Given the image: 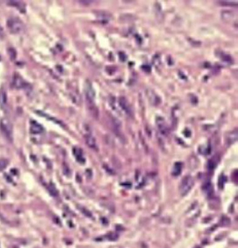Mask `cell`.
Instances as JSON below:
<instances>
[{"label": "cell", "instance_id": "1", "mask_svg": "<svg viewBox=\"0 0 238 248\" xmlns=\"http://www.w3.org/2000/svg\"><path fill=\"white\" fill-rule=\"evenodd\" d=\"M7 25L11 34H17L24 31V23L17 17H11L7 22Z\"/></svg>", "mask_w": 238, "mask_h": 248}, {"label": "cell", "instance_id": "2", "mask_svg": "<svg viewBox=\"0 0 238 248\" xmlns=\"http://www.w3.org/2000/svg\"><path fill=\"white\" fill-rule=\"evenodd\" d=\"M0 131L7 141H13V127L8 119L3 118L0 120Z\"/></svg>", "mask_w": 238, "mask_h": 248}, {"label": "cell", "instance_id": "3", "mask_svg": "<svg viewBox=\"0 0 238 248\" xmlns=\"http://www.w3.org/2000/svg\"><path fill=\"white\" fill-rule=\"evenodd\" d=\"M193 184H194L193 179L191 178L190 175L184 177L182 181H181L180 186V192L181 196H185V195L188 194L191 189V188L193 187Z\"/></svg>", "mask_w": 238, "mask_h": 248}, {"label": "cell", "instance_id": "4", "mask_svg": "<svg viewBox=\"0 0 238 248\" xmlns=\"http://www.w3.org/2000/svg\"><path fill=\"white\" fill-rule=\"evenodd\" d=\"M85 94H86V99L88 103H94L95 99V90L92 87L91 83L89 81L86 82L85 86Z\"/></svg>", "mask_w": 238, "mask_h": 248}, {"label": "cell", "instance_id": "5", "mask_svg": "<svg viewBox=\"0 0 238 248\" xmlns=\"http://www.w3.org/2000/svg\"><path fill=\"white\" fill-rule=\"evenodd\" d=\"M12 83H13V87H14V88H17V89L25 88V87L29 86L27 83L25 82V81L21 77L20 75H18V74H15V75H14Z\"/></svg>", "mask_w": 238, "mask_h": 248}, {"label": "cell", "instance_id": "6", "mask_svg": "<svg viewBox=\"0 0 238 248\" xmlns=\"http://www.w3.org/2000/svg\"><path fill=\"white\" fill-rule=\"evenodd\" d=\"M118 106L121 107L123 111L128 116H132V109L130 107L128 101L126 100V99L125 97H120L118 99Z\"/></svg>", "mask_w": 238, "mask_h": 248}, {"label": "cell", "instance_id": "7", "mask_svg": "<svg viewBox=\"0 0 238 248\" xmlns=\"http://www.w3.org/2000/svg\"><path fill=\"white\" fill-rule=\"evenodd\" d=\"M111 124H112V128H113L115 134H116L119 138H121V139L124 140L125 138H124L122 132H121V124H120V122L117 120L116 117H112V118H111Z\"/></svg>", "mask_w": 238, "mask_h": 248}, {"label": "cell", "instance_id": "8", "mask_svg": "<svg viewBox=\"0 0 238 248\" xmlns=\"http://www.w3.org/2000/svg\"><path fill=\"white\" fill-rule=\"evenodd\" d=\"M156 125L161 134H163V135H167V134H168V127H167V126H166V123H165V121L163 120V118L158 117L156 119Z\"/></svg>", "mask_w": 238, "mask_h": 248}, {"label": "cell", "instance_id": "9", "mask_svg": "<svg viewBox=\"0 0 238 248\" xmlns=\"http://www.w3.org/2000/svg\"><path fill=\"white\" fill-rule=\"evenodd\" d=\"M44 129L42 127L40 124H38L35 121H32L31 122V126H30V132L34 134H39L43 133Z\"/></svg>", "mask_w": 238, "mask_h": 248}, {"label": "cell", "instance_id": "10", "mask_svg": "<svg viewBox=\"0 0 238 248\" xmlns=\"http://www.w3.org/2000/svg\"><path fill=\"white\" fill-rule=\"evenodd\" d=\"M84 137H85V141H86V144H88V146L89 148H92V149L96 150L97 146V143H96L95 138L93 137V135L89 132V133L85 134Z\"/></svg>", "mask_w": 238, "mask_h": 248}, {"label": "cell", "instance_id": "11", "mask_svg": "<svg viewBox=\"0 0 238 248\" xmlns=\"http://www.w3.org/2000/svg\"><path fill=\"white\" fill-rule=\"evenodd\" d=\"M73 154H74L75 157L78 160V161H80V163H85V158L83 157V153H82V150L80 148L75 147L73 149Z\"/></svg>", "mask_w": 238, "mask_h": 248}, {"label": "cell", "instance_id": "12", "mask_svg": "<svg viewBox=\"0 0 238 248\" xmlns=\"http://www.w3.org/2000/svg\"><path fill=\"white\" fill-rule=\"evenodd\" d=\"M0 106L2 108L7 107V94L4 89L0 91Z\"/></svg>", "mask_w": 238, "mask_h": 248}, {"label": "cell", "instance_id": "13", "mask_svg": "<svg viewBox=\"0 0 238 248\" xmlns=\"http://www.w3.org/2000/svg\"><path fill=\"white\" fill-rule=\"evenodd\" d=\"M7 3H8V5H10V6L17 7L21 12H23V13L25 11V4H24L23 2H21V1H8Z\"/></svg>", "mask_w": 238, "mask_h": 248}, {"label": "cell", "instance_id": "14", "mask_svg": "<svg viewBox=\"0 0 238 248\" xmlns=\"http://www.w3.org/2000/svg\"><path fill=\"white\" fill-rule=\"evenodd\" d=\"M181 170H182V163L181 162H176L172 168L171 174H172V176H178V175L180 174Z\"/></svg>", "mask_w": 238, "mask_h": 248}, {"label": "cell", "instance_id": "15", "mask_svg": "<svg viewBox=\"0 0 238 248\" xmlns=\"http://www.w3.org/2000/svg\"><path fill=\"white\" fill-rule=\"evenodd\" d=\"M96 14L98 19L105 21V22H108L111 18V15L107 12H98V13H96Z\"/></svg>", "mask_w": 238, "mask_h": 248}, {"label": "cell", "instance_id": "16", "mask_svg": "<svg viewBox=\"0 0 238 248\" xmlns=\"http://www.w3.org/2000/svg\"><path fill=\"white\" fill-rule=\"evenodd\" d=\"M204 190L205 192H206V194L208 195V197H211V196L213 195V193H214V191H213V187H212V185H211L209 182L206 184Z\"/></svg>", "mask_w": 238, "mask_h": 248}, {"label": "cell", "instance_id": "17", "mask_svg": "<svg viewBox=\"0 0 238 248\" xmlns=\"http://www.w3.org/2000/svg\"><path fill=\"white\" fill-rule=\"evenodd\" d=\"M48 189H49L50 193L53 195V196H54V197L58 196V190H57V189L55 188V186L53 184H50V185L48 186Z\"/></svg>", "mask_w": 238, "mask_h": 248}, {"label": "cell", "instance_id": "18", "mask_svg": "<svg viewBox=\"0 0 238 248\" xmlns=\"http://www.w3.org/2000/svg\"><path fill=\"white\" fill-rule=\"evenodd\" d=\"M7 165H8V161L7 159H3V158L0 159V172L4 171L7 167Z\"/></svg>", "mask_w": 238, "mask_h": 248}, {"label": "cell", "instance_id": "19", "mask_svg": "<svg viewBox=\"0 0 238 248\" xmlns=\"http://www.w3.org/2000/svg\"><path fill=\"white\" fill-rule=\"evenodd\" d=\"M8 55L10 57V59L12 60H14L15 58H16V52L15 50L13 49V48H9L8 49Z\"/></svg>", "mask_w": 238, "mask_h": 248}, {"label": "cell", "instance_id": "20", "mask_svg": "<svg viewBox=\"0 0 238 248\" xmlns=\"http://www.w3.org/2000/svg\"><path fill=\"white\" fill-rule=\"evenodd\" d=\"M214 161H215V160H214V159H211L210 161H208V166L209 171H212V170H214V169L216 168L217 163H214Z\"/></svg>", "mask_w": 238, "mask_h": 248}, {"label": "cell", "instance_id": "21", "mask_svg": "<svg viewBox=\"0 0 238 248\" xmlns=\"http://www.w3.org/2000/svg\"><path fill=\"white\" fill-rule=\"evenodd\" d=\"M3 36H4V30H3L2 26L0 25V38H2Z\"/></svg>", "mask_w": 238, "mask_h": 248}, {"label": "cell", "instance_id": "22", "mask_svg": "<svg viewBox=\"0 0 238 248\" xmlns=\"http://www.w3.org/2000/svg\"><path fill=\"white\" fill-rule=\"evenodd\" d=\"M81 4H84V5H89L90 3H92V1H80Z\"/></svg>", "mask_w": 238, "mask_h": 248}]
</instances>
